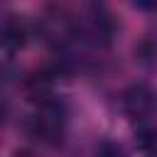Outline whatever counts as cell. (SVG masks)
Returning a JSON list of instances; mask_svg holds the SVG:
<instances>
[{
  "instance_id": "6da1fadb",
  "label": "cell",
  "mask_w": 157,
  "mask_h": 157,
  "mask_svg": "<svg viewBox=\"0 0 157 157\" xmlns=\"http://www.w3.org/2000/svg\"><path fill=\"white\" fill-rule=\"evenodd\" d=\"M64 130V113L56 101L47 98L39 103L37 113L29 118V132L42 142H56Z\"/></svg>"
},
{
  "instance_id": "7a4b0ae2",
  "label": "cell",
  "mask_w": 157,
  "mask_h": 157,
  "mask_svg": "<svg viewBox=\"0 0 157 157\" xmlns=\"http://www.w3.org/2000/svg\"><path fill=\"white\" fill-rule=\"evenodd\" d=\"M152 103H155L152 101V91L147 86H142V83H135L123 93V110L130 118H137V120L147 118L152 113Z\"/></svg>"
},
{
  "instance_id": "3957f363",
  "label": "cell",
  "mask_w": 157,
  "mask_h": 157,
  "mask_svg": "<svg viewBox=\"0 0 157 157\" xmlns=\"http://www.w3.org/2000/svg\"><path fill=\"white\" fill-rule=\"evenodd\" d=\"M27 42V25L22 17H7L0 25V47L7 52H17Z\"/></svg>"
},
{
  "instance_id": "277c9868",
  "label": "cell",
  "mask_w": 157,
  "mask_h": 157,
  "mask_svg": "<svg viewBox=\"0 0 157 157\" xmlns=\"http://www.w3.org/2000/svg\"><path fill=\"white\" fill-rule=\"evenodd\" d=\"M152 145H155V132L150 128H142L137 132V147L145 152V155H152Z\"/></svg>"
},
{
  "instance_id": "5b68a950",
  "label": "cell",
  "mask_w": 157,
  "mask_h": 157,
  "mask_svg": "<svg viewBox=\"0 0 157 157\" xmlns=\"http://www.w3.org/2000/svg\"><path fill=\"white\" fill-rule=\"evenodd\" d=\"M98 157H123V150L115 142H103L98 147Z\"/></svg>"
},
{
  "instance_id": "8992f818",
  "label": "cell",
  "mask_w": 157,
  "mask_h": 157,
  "mask_svg": "<svg viewBox=\"0 0 157 157\" xmlns=\"http://www.w3.org/2000/svg\"><path fill=\"white\" fill-rule=\"evenodd\" d=\"M137 54H140V56H142L145 61H150V59H152V42L147 39V42H145V44H142V47L137 49Z\"/></svg>"
},
{
  "instance_id": "52a82bcc",
  "label": "cell",
  "mask_w": 157,
  "mask_h": 157,
  "mask_svg": "<svg viewBox=\"0 0 157 157\" xmlns=\"http://www.w3.org/2000/svg\"><path fill=\"white\" fill-rule=\"evenodd\" d=\"M12 157H37V155H34L32 150H17V152H15Z\"/></svg>"
}]
</instances>
